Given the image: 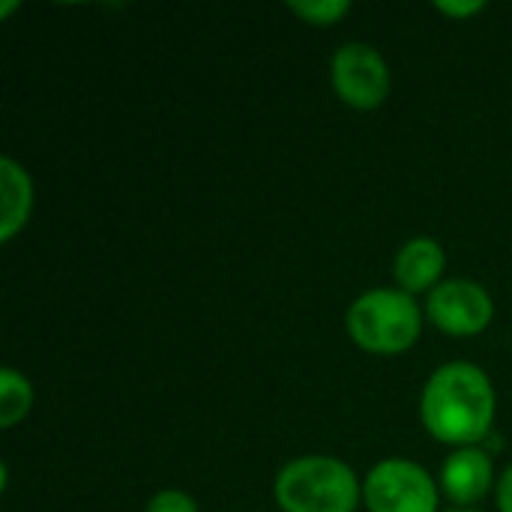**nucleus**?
<instances>
[{"mask_svg":"<svg viewBox=\"0 0 512 512\" xmlns=\"http://www.w3.org/2000/svg\"><path fill=\"white\" fill-rule=\"evenodd\" d=\"M447 512H483V510H477V507H450Z\"/></svg>","mask_w":512,"mask_h":512,"instance_id":"nucleus-16","label":"nucleus"},{"mask_svg":"<svg viewBox=\"0 0 512 512\" xmlns=\"http://www.w3.org/2000/svg\"><path fill=\"white\" fill-rule=\"evenodd\" d=\"M435 6H438V12H444V15H450V18H471V15H477V12H483V9H486V3H483V0H471V3H450V0H438Z\"/></svg>","mask_w":512,"mask_h":512,"instance_id":"nucleus-13","label":"nucleus"},{"mask_svg":"<svg viewBox=\"0 0 512 512\" xmlns=\"http://www.w3.org/2000/svg\"><path fill=\"white\" fill-rule=\"evenodd\" d=\"M288 9L306 24L330 27V24H339L351 12V3L348 0H291Z\"/></svg>","mask_w":512,"mask_h":512,"instance_id":"nucleus-11","label":"nucleus"},{"mask_svg":"<svg viewBox=\"0 0 512 512\" xmlns=\"http://www.w3.org/2000/svg\"><path fill=\"white\" fill-rule=\"evenodd\" d=\"M444 267H447V255L441 243L432 237H414L399 249L393 261V276H396V285L411 297L426 294V291L432 294L441 285Z\"/></svg>","mask_w":512,"mask_h":512,"instance_id":"nucleus-8","label":"nucleus"},{"mask_svg":"<svg viewBox=\"0 0 512 512\" xmlns=\"http://www.w3.org/2000/svg\"><path fill=\"white\" fill-rule=\"evenodd\" d=\"M345 327L357 348L393 357L417 345L423 312L402 288H372L348 306Z\"/></svg>","mask_w":512,"mask_h":512,"instance_id":"nucleus-3","label":"nucleus"},{"mask_svg":"<svg viewBox=\"0 0 512 512\" xmlns=\"http://www.w3.org/2000/svg\"><path fill=\"white\" fill-rule=\"evenodd\" d=\"M33 408V387L30 381L15 372V369H3L0 372V426L12 429L18 426Z\"/></svg>","mask_w":512,"mask_h":512,"instance_id":"nucleus-10","label":"nucleus"},{"mask_svg":"<svg viewBox=\"0 0 512 512\" xmlns=\"http://www.w3.org/2000/svg\"><path fill=\"white\" fill-rule=\"evenodd\" d=\"M330 81L336 96L357 111H375L390 96V66L384 54L366 42H345L333 54Z\"/></svg>","mask_w":512,"mask_h":512,"instance_id":"nucleus-5","label":"nucleus"},{"mask_svg":"<svg viewBox=\"0 0 512 512\" xmlns=\"http://www.w3.org/2000/svg\"><path fill=\"white\" fill-rule=\"evenodd\" d=\"M369 512H438V486L426 468L408 459H384L363 480Z\"/></svg>","mask_w":512,"mask_h":512,"instance_id":"nucleus-4","label":"nucleus"},{"mask_svg":"<svg viewBox=\"0 0 512 512\" xmlns=\"http://www.w3.org/2000/svg\"><path fill=\"white\" fill-rule=\"evenodd\" d=\"M15 9H18V3H15V0H9V3H3V6H0V18H6V15H12Z\"/></svg>","mask_w":512,"mask_h":512,"instance_id":"nucleus-15","label":"nucleus"},{"mask_svg":"<svg viewBox=\"0 0 512 512\" xmlns=\"http://www.w3.org/2000/svg\"><path fill=\"white\" fill-rule=\"evenodd\" d=\"M144 512H198V504L192 495H186L180 489H162L147 501Z\"/></svg>","mask_w":512,"mask_h":512,"instance_id":"nucleus-12","label":"nucleus"},{"mask_svg":"<svg viewBox=\"0 0 512 512\" xmlns=\"http://www.w3.org/2000/svg\"><path fill=\"white\" fill-rule=\"evenodd\" d=\"M498 510L512 512V465L504 471V477L498 480Z\"/></svg>","mask_w":512,"mask_h":512,"instance_id":"nucleus-14","label":"nucleus"},{"mask_svg":"<svg viewBox=\"0 0 512 512\" xmlns=\"http://www.w3.org/2000/svg\"><path fill=\"white\" fill-rule=\"evenodd\" d=\"M495 486V465L483 447H462L441 468V489L456 507L480 504Z\"/></svg>","mask_w":512,"mask_h":512,"instance_id":"nucleus-7","label":"nucleus"},{"mask_svg":"<svg viewBox=\"0 0 512 512\" xmlns=\"http://www.w3.org/2000/svg\"><path fill=\"white\" fill-rule=\"evenodd\" d=\"M495 387L474 363H447L432 372L420 396V420L426 432L450 447H477L495 423Z\"/></svg>","mask_w":512,"mask_h":512,"instance_id":"nucleus-1","label":"nucleus"},{"mask_svg":"<svg viewBox=\"0 0 512 512\" xmlns=\"http://www.w3.org/2000/svg\"><path fill=\"white\" fill-rule=\"evenodd\" d=\"M273 495L282 512H354L363 486L336 456H300L279 471Z\"/></svg>","mask_w":512,"mask_h":512,"instance_id":"nucleus-2","label":"nucleus"},{"mask_svg":"<svg viewBox=\"0 0 512 512\" xmlns=\"http://www.w3.org/2000/svg\"><path fill=\"white\" fill-rule=\"evenodd\" d=\"M33 180L15 159H0V243H9L30 219Z\"/></svg>","mask_w":512,"mask_h":512,"instance_id":"nucleus-9","label":"nucleus"},{"mask_svg":"<svg viewBox=\"0 0 512 512\" xmlns=\"http://www.w3.org/2000/svg\"><path fill=\"white\" fill-rule=\"evenodd\" d=\"M426 315L441 333L453 339H468V336H480L492 324L495 303L480 282L447 279L429 294Z\"/></svg>","mask_w":512,"mask_h":512,"instance_id":"nucleus-6","label":"nucleus"}]
</instances>
